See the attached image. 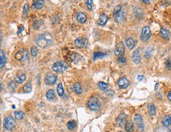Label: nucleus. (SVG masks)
<instances>
[{
	"mask_svg": "<svg viewBox=\"0 0 171 132\" xmlns=\"http://www.w3.org/2000/svg\"><path fill=\"white\" fill-rule=\"evenodd\" d=\"M52 42V35L48 32H43L37 35L36 38V43L40 48H47L51 45Z\"/></svg>",
	"mask_w": 171,
	"mask_h": 132,
	"instance_id": "obj_1",
	"label": "nucleus"
},
{
	"mask_svg": "<svg viewBox=\"0 0 171 132\" xmlns=\"http://www.w3.org/2000/svg\"><path fill=\"white\" fill-rule=\"evenodd\" d=\"M88 106L91 110L97 112L101 108V102H100V101H99V99L98 98H96L95 96H92L88 101Z\"/></svg>",
	"mask_w": 171,
	"mask_h": 132,
	"instance_id": "obj_2",
	"label": "nucleus"
},
{
	"mask_svg": "<svg viewBox=\"0 0 171 132\" xmlns=\"http://www.w3.org/2000/svg\"><path fill=\"white\" fill-rule=\"evenodd\" d=\"M67 64L65 61H56L52 65V70L56 73H62L67 69Z\"/></svg>",
	"mask_w": 171,
	"mask_h": 132,
	"instance_id": "obj_3",
	"label": "nucleus"
},
{
	"mask_svg": "<svg viewBox=\"0 0 171 132\" xmlns=\"http://www.w3.org/2000/svg\"><path fill=\"white\" fill-rule=\"evenodd\" d=\"M14 57L19 61H26L27 60H28L29 55L26 50H21L15 54Z\"/></svg>",
	"mask_w": 171,
	"mask_h": 132,
	"instance_id": "obj_4",
	"label": "nucleus"
},
{
	"mask_svg": "<svg viewBox=\"0 0 171 132\" xmlns=\"http://www.w3.org/2000/svg\"><path fill=\"white\" fill-rule=\"evenodd\" d=\"M151 36H152V32H151V29L149 26H144L141 31L140 39L143 42H147L150 39Z\"/></svg>",
	"mask_w": 171,
	"mask_h": 132,
	"instance_id": "obj_5",
	"label": "nucleus"
},
{
	"mask_svg": "<svg viewBox=\"0 0 171 132\" xmlns=\"http://www.w3.org/2000/svg\"><path fill=\"white\" fill-rule=\"evenodd\" d=\"M15 127V120L13 117L8 116L5 118L4 120V128L7 131L12 130Z\"/></svg>",
	"mask_w": 171,
	"mask_h": 132,
	"instance_id": "obj_6",
	"label": "nucleus"
},
{
	"mask_svg": "<svg viewBox=\"0 0 171 132\" xmlns=\"http://www.w3.org/2000/svg\"><path fill=\"white\" fill-rule=\"evenodd\" d=\"M134 121H135V124L137 125V129L140 131H143L144 129V124L142 117L140 114H136L134 117Z\"/></svg>",
	"mask_w": 171,
	"mask_h": 132,
	"instance_id": "obj_7",
	"label": "nucleus"
},
{
	"mask_svg": "<svg viewBox=\"0 0 171 132\" xmlns=\"http://www.w3.org/2000/svg\"><path fill=\"white\" fill-rule=\"evenodd\" d=\"M132 60L135 64H140L141 62V54H140V49H137L132 54Z\"/></svg>",
	"mask_w": 171,
	"mask_h": 132,
	"instance_id": "obj_8",
	"label": "nucleus"
},
{
	"mask_svg": "<svg viewBox=\"0 0 171 132\" xmlns=\"http://www.w3.org/2000/svg\"><path fill=\"white\" fill-rule=\"evenodd\" d=\"M125 47L123 44V43L120 42L118 43L117 45H116V47H115V54L121 57V56H123L124 54H125Z\"/></svg>",
	"mask_w": 171,
	"mask_h": 132,
	"instance_id": "obj_9",
	"label": "nucleus"
},
{
	"mask_svg": "<svg viewBox=\"0 0 171 132\" xmlns=\"http://www.w3.org/2000/svg\"><path fill=\"white\" fill-rule=\"evenodd\" d=\"M57 76L54 74H48L44 80V82L47 85H54L57 82Z\"/></svg>",
	"mask_w": 171,
	"mask_h": 132,
	"instance_id": "obj_10",
	"label": "nucleus"
},
{
	"mask_svg": "<svg viewBox=\"0 0 171 132\" xmlns=\"http://www.w3.org/2000/svg\"><path fill=\"white\" fill-rule=\"evenodd\" d=\"M87 39L84 37H78L74 41V45L78 48H84L87 46Z\"/></svg>",
	"mask_w": 171,
	"mask_h": 132,
	"instance_id": "obj_11",
	"label": "nucleus"
},
{
	"mask_svg": "<svg viewBox=\"0 0 171 132\" xmlns=\"http://www.w3.org/2000/svg\"><path fill=\"white\" fill-rule=\"evenodd\" d=\"M118 86L120 89H125L129 86V81L125 77H122L118 80Z\"/></svg>",
	"mask_w": 171,
	"mask_h": 132,
	"instance_id": "obj_12",
	"label": "nucleus"
},
{
	"mask_svg": "<svg viewBox=\"0 0 171 132\" xmlns=\"http://www.w3.org/2000/svg\"><path fill=\"white\" fill-rule=\"evenodd\" d=\"M126 119H127V116H126L125 113H120V114L118 115V118H117V120H116L117 125H118V127H122L125 124H126V123H125Z\"/></svg>",
	"mask_w": 171,
	"mask_h": 132,
	"instance_id": "obj_13",
	"label": "nucleus"
},
{
	"mask_svg": "<svg viewBox=\"0 0 171 132\" xmlns=\"http://www.w3.org/2000/svg\"><path fill=\"white\" fill-rule=\"evenodd\" d=\"M108 21V17L105 13H102L99 16V19L98 20V24L99 26H105L107 22Z\"/></svg>",
	"mask_w": 171,
	"mask_h": 132,
	"instance_id": "obj_14",
	"label": "nucleus"
},
{
	"mask_svg": "<svg viewBox=\"0 0 171 132\" xmlns=\"http://www.w3.org/2000/svg\"><path fill=\"white\" fill-rule=\"evenodd\" d=\"M160 35L162 38H163L164 39H167V40L170 39V33L166 28H162L160 29Z\"/></svg>",
	"mask_w": 171,
	"mask_h": 132,
	"instance_id": "obj_15",
	"label": "nucleus"
},
{
	"mask_svg": "<svg viewBox=\"0 0 171 132\" xmlns=\"http://www.w3.org/2000/svg\"><path fill=\"white\" fill-rule=\"evenodd\" d=\"M125 44L129 50H133L136 46V41L133 38L129 37L125 39Z\"/></svg>",
	"mask_w": 171,
	"mask_h": 132,
	"instance_id": "obj_16",
	"label": "nucleus"
},
{
	"mask_svg": "<svg viewBox=\"0 0 171 132\" xmlns=\"http://www.w3.org/2000/svg\"><path fill=\"white\" fill-rule=\"evenodd\" d=\"M77 20H78L80 23L84 24V23H85L86 20H87V16H86V14H85L84 13H83V12H79V13H77Z\"/></svg>",
	"mask_w": 171,
	"mask_h": 132,
	"instance_id": "obj_17",
	"label": "nucleus"
},
{
	"mask_svg": "<svg viewBox=\"0 0 171 132\" xmlns=\"http://www.w3.org/2000/svg\"><path fill=\"white\" fill-rule=\"evenodd\" d=\"M73 89L75 91V93L77 94H81L83 93V87H82L81 84L79 83H74L73 86Z\"/></svg>",
	"mask_w": 171,
	"mask_h": 132,
	"instance_id": "obj_18",
	"label": "nucleus"
},
{
	"mask_svg": "<svg viewBox=\"0 0 171 132\" xmlns=\"http://www.w3.org/2000/svg\"><path fill=\"white\" fill-rule=\"evenodd\" d=\"M162 124L164 127L169 128L171 125V117L169 115L165 116L162 120Z\"/></svg>",
	"mask_w": 171,
	"mask_h": 132,
	"instance_id": "obj_19",
	"label": "nucleus"
},
{
	"mask_svg": "<svg viewBox=\"0 0 171 132\" xmlns=\"http://www.w3.org/2000/svg\"><path fill=\"white\" fill-rule=\"evenodd\" d=\"M134 15L136 17L139 19H142L144 17V13L142 10V9L137 7V8H134Z\"/></svg>",
	"mask_w": 171,
	"mask_h": 132,
	"instance_id": "obj_20",
	"label": "nucleus"
},
{
	"mask_svg": "<svg viewBox=\"0 0 171 132\" xmlns=\"http://www.w3.org/2000/svg\"><path fill=\"white\" fill-rule=\"evenodd\" d=\"M125 15H126L125 12L122 11V12H121L120 13H118L116 17H114L115 21L118 22V23H122V22H123V21L125 20Z\"/></svg>",
	"mask_w": 171,
	"mask_h": 132,
	"instance_id": "obj_21",
	"label": "nucleus"
},
{
	"mask_svg": "<svg viewBox=\"0 0 171 132\" xmlns=\"http://www.w3.org/2000/svg\"><path fill=\"white\" fill-rule=\"evenodd\" d=\"M44 5V2L43 1H39V0H37V1H35L33 2L32 3V8L34 9H41Z\"/></svg>",
	"mask_w": 171,
	"mask_h": 132,
	"instance_id": "obj_22",
	"label": "nucleus"
},
{
	"mask_svg": "<svg viewBox=\"0 0 171 132\" xmlns=\"http://www.w3.org/2000/svg\"><path fill=\"white\" fill-rule=\"evenodd\" d=\"M0 68H3V67L5 66L6 64V55L5 53L2 50H1L0 51Z\"/></svg>",
	"mask_w": 171,
	"mask_h": 132,
	"instance_id": "obj_23",
	"label": "nucleus"
},
{
	"mask_svg": "<svg viewBox=\"0 0 171 132\" xmlns=\"http://www.w3.org/2000/svg\"><path fill=\"white\" fill-rule=\"evenodd\" d=\"M46 98L49 101H52L55 98V92L54 90H49L46 93Z\"/></svg>",
	"mask_w": 171,
	"mask_h": 132,
	"instance_id": "obj_24",
	"label": "nucleus"
},
{
	"mask_svg": "<svg viewBox=\"0 0 171 132\" xmlns=\"http://www.w3.org/2000/svg\"><path fill=\"white\" fill-rule=\"evenodd\" d=\"M125 131L126 132H133L134 131V126H133V123L130 120L127 121L125 124Z\"/></svg>",
	"mask_w": 171,
	"mask_h": 132,
	"instance_id": "obj_25",
	"label": "nucleus"
},
{
	"mask_svg": "<svg viewBox=\"0 0 171 132\" xmlns=\"http://www.w3.org/2000/svg\"><path fill=\"white\" fill-rule=\"evenodd\" d=\"M148 113L151 116L154 117L156 113V108L155 106L153 105V104H149L148 106Z\"/></svg>",
	"mask_w": 171,
	"mask_h": 132,
	"instance_id": "obj_26",
	"label": "nucleus"
},
{
	"mask_svg": "<svg viewBox=\"0 0 171 132\" xmlns=\"http://www.w3.org/2000/svg\"><path fill=\"white\" fill-rule=\"evenodd\" d=\"M25 79H26V76L24 74H21V75L15 77V82L17 83H22L23 82H24Z\"/></svg>",
	"mask_w": 171,
	"mask_h": 132,
	"instance_id": "obj_27",
	"label": "nucleus"
},
{
	"mask_svg": "<svg viewBox=\"0 0 171 132\" xmlns=\"http://www.w3.org/2000/svg\"><path fill=\"white\" fill-rule=\"evenodd\" d=\"M105 55L106 54H103V53H102V52H95L93 54V60L95 61L98 58H103V57H105Z\"/></svg>",
	"mask_w": 171,
	"mask_h": 132,
	"instance_id": "obj_28",
	"label": "nucleus"
},
{
	"mask_svg": "<svg viewBox=\"0 0 171 132\" xmlns=\"http://www.w3.org/2000/svg\"><path fill=\"white\" fill-rule=\"evenodd\" d=\"M57 92H58V94L60 96V97H62L64 95V89H63V86L62 83H59L57 87Z\"/></svg>",
	"mask_w": 171,
	"mask_h": 132,
	"instance_id": "obj_29",
	"label": "nucleus"
},
{
	"mask_svg": "<svg viewBox=\"0 0 171 132\" xmlns=\"http://www.w3.org/2000/svg\"><path fill=\"white\" fill-rule=\"evenodd\" d=\"M23 90H24V91L25 93H29V92H31L32 90V87L31 83H25V84L24 85V87H23Z\"/></svg>",
	"mask_w": 171,
	"mask_h": 132,
	"instance_id": "obj_30",
	"label": "nucleus"
},
{
	"mask_svg": "<svg viewBox=\"0 0 171 132\" xmlns=\"http://www.w3.org/2000/svg\"><path fill=\"white\" fill-rule=\"evenodd\" d=\"M24 113L22 111H16L14 112V117L16 120H21L24 117Z\"/></svg>",
	"mask_w": 171,
	"mask_h": 132,
	"instance_id": "obj_31",
	"label": "nucleus"
},
{
	"mask_svg": "<svg viewBox=\"0 0 171 132\" xmlns=\"http://www.w3.org/2000/svg\"><path fill=\"white\" fill-rule=\"evenodd\" d=\"M76 127V122L74 120H69L67 124V128L69 131H73Z\"/></svg>",
	"mask_w": 171,
	"mask_h": 132,
	"instance_id": "obj_32",
	"label": "nucleus"
},
{
	"mask_svg": "<svg viewBox=\"0 0 171 132\" xmlns=\"http://www.w3.org/2000/svg\"><path fill=\"white\" fill-rule=\"evenodd\" d=\"M122 12V6L118 5V6H116L114 9V12H113V15L114 17H116L118 13H120Z\"/></svg>",
	"mask_w": 171,
	"mask_h": 132,
	"instance_id": "obj_33",
	"label": "nucleus"
},
{
	"mask_svg": "<svg viewBox=\"0 0 171 132\" xmlns=\"http://www.w3.org/2000/svg\"><path fill=\"white\" fill-rule=\"evenodd\" d=\"M98 86L100 88V90H102V91H107L108 88V84L104 83V82H99Z\"/></svg>",
	"mask_w": 171,
	"mask_h": 132,
	"instance_id": "obj_34",
	"label": "nucleus"
},
{
	"mask_svg": "<svg viewBox=\"0 0 171 132\" xmlns=\"http://www.w3.org/2000/svg\"><path fill=\"white\" fill-rule=\"evenodd\" d=\"M28 12H29V6H28V3H25L24 6V8H23V16L24 17H26Z\"/></svg>",
	"mask_w": 171,
	"mask_h": 132,
	"instance_id": "obj_35",
	"label": "nucleus"
},
{
	"mask_svg": "<svg viewBox=\"0 0 171 132\" xmlns=\"http://www.w3.org/2000/svg\"><path fill=\"white\" fill-rule=\"evenodd\" d=\"M30 53H31V55L32 57H36L38 54V49L36 47V46H32L31 48V50H30Z\"/></svg>",
	"mask_w": 171,
	"mask_h": 132,
	"instance_id": "obj_36",
	"label": "nucleus"
},
{
	"mask_svg": "<svg viewBox=\"0 0 171 132\" xmlns=\"http://www.w3.org/2000/svg\"><path fill=\"white\" fill-rule=\"evenodd\" d=\"M8 87H9V88L11 91H15V89L17 87V83H16L15 82L12 81V82H10V83H9Z\"/></svg>",
	"mask_w": 171,
	"mask_h": 132,
	"instance_id": "obj_37",
	"label": "nucleus"
},
{
	"mask_svg": "<svg viewBox=\"0 0 171 132\" xmlns=\"http://www.w3.org/2000/svg\"><path fill=\"white\" fill-rule=\"evenodd\" d=\"M41 24H42V22H41V20H39L35 21V22L33 23V28H34V29H39V28L40 27Z\"/></svg>",
	"mask_w": 171,
	"mask_h": 132,
	"instance_id": "obj_38",
	"label": "nucleus"
},
{
	"mask_svg": "<svg viewBox=\"0 0 171 132\" xmlns=\"http://www.w3.org/2000/svg\"><path fill=\"white\" fill-rule=\"evenodd\" d=\"M86 3V6H87V8L88 10H92V0H88L85 2Z\"/></svg>",
	"mask_w": 171,
	"mask_h": 132,
	"instance_id": "obj_39",
	"label": "nucleus"
},
{
	"mask_svg": "<svg viewBox=\"0 0 171 132\" xmlns=\"http://www.w3.org/2000/svg\"><path fill=\"white\" fill-rule=\"evenodd\" d=\"M118 63L124 65V64L126 63V58L124 57V56H121V57H119L118 58Z\"/></svg>",
	"mask_w": 171,
	"mask_h": 132,
	"instance_id": "obj_40",
	"label": "nucleus"
},
{
	"mask_svg": "<svg viewBox=\"0 0 171 132\" xmlns=\"http://www.w3.org/2000/svg\"><path fill=\"white\" fill-rule=\"evenodd\" d=\"M166 67L168 70H170L171 69V61L170 59H168L167 61H166Z\"/></svg>",
	"mask_w": 171,
	"mask_h": 132,
	"instance_id": "obj_41",
	"label": "nucleus"
},
{
	"mask_svg": "<svg viewBox=\"0 0 171 132\" xmlns=\"http://www.w3.org/2000/svg\"><path fill=\"white\" fill-rule=\"evenodd\" d=\"M24 30V27L22 26V25H21L20 27H19V30H18V32H17V34L19 35V34H21V32L22 31Z\"/></svg>",
	"mask_w": 171,
	"mask_h": 132,
	"instance_id": "obj_42",
	"label": "nucleus"
},
{
	"mask_svg": "<svg viewBox=\"0 0 171 132\" xmlns=\"http://www.w3.org/2000/svg\"><path fill=\"white\" fill-rule=\"evenodd\" d=\"M144 79V77L143 76H141V75H140V76H137V80H138L139 81H141V80H143Z\"/></svg>",
	"mask_w": 171,
	"mask_h": 132,
	"instance_id": "obj_43",
	"label": "nucleus"
},
{
	"mask_svg": "<svg viewBox=\"0 0 171 132\" xmlns=\"http://www.w3.org/2000/svg\"><path fill=\"white\" fill-rule=\"evenodd\" d=\"M106 94H114V92L112 91H107Z\"/></svg>",
	"mask_w": 171,
	"mask_h": 132,
	"instance_id": "obj_44",
	"label": "nucleus"
},
{
	"mask_svg": "<svg viewBox=\"0 0 171 132\" xmlns=\"http://www.w3.org/2000/svg\"><path fill=\"white\" fill-rule=\"evenodd\" d=\"M167 98H168V99L171 102V91H170V93L168 94V97H167Z\"/></svg>",
	"mask_w": 171,
	"mask_h": 132,
	"instance_id": "obj_45",
	"label": "nucleus"
},
{
	"mask_svg": "<svg viewBox=\"0 0 171 132\" xmlns=\"http://www.w3.org/2000/svg\"><path fill=\"white\" fill-rule=\"evenodd\" d=\"M142 2H144V3H146V4H150V2H151L150 1H147V0H143Z\"/></svg>",
	"mask_w": 171,
	"mask_h": 132,
	"instance_id": "obj_46",
	"label": "nucleus"
},
{
	"mask_svg": "<svg viewBox=\"0 0 171 132\" xmlns=\"http://www.w3.org/2000/svg\"><path fill=\"white\" fill-rule=\"evenodd\" d=\"M0 87H1V89H0V90H1V91H2V83H1V84H0Z\"/></svg>",
	"mask_w": 171,
	"mask_h": 132,
	"instance_id": "obj_47",
	"label": "nucleus"
},
{
	"mask_svg": "<svg viewBox=\"0 0 171 132\" xmlns=\"http://www.w3.org/2000/svg\"><path fill=\"white\" fill-rule=\"evenodd\" d=\"M169 132H171V128L169 129Z\"/></svg>",
	"mask_w": 171,
	"mask_h": 132,
	"instance_id": "obj_48",
	"label": "nucleus"
},
{
	"mask_svg": "<svg viewBox=\"0 0 171 132\" xmlns=\"http://www.w3.org/2000/svg\"><path fill=\"white\" fill-rule=\"evenodd\" d=\"M120 132H122V131H120Z\"/></svg>",
	"mask_w": 171,
	"mask_h": 132,
	"instance_id": "obj_49",
	"label": "nucleus"
}]
</instances>
